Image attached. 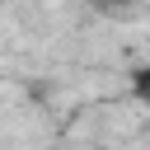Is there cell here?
Wrapping results in <instances>:
<instances>
[{
	"label": "cell",
	"instance_id": "obj_2",
	"mask_svg": "<svg viewBox=\"0 0 150 150\" xmlns=\"http://www.w3.org/2000/svg\"><path fill=\"white\" fill-rule=\"evenodd\" d=\"M136 0H94V9L98 14H122V9H131Z\"/></svg>",
	"mask_w": 150,
	"mask_h": 150
},
{
	"label": "cell",
	"instance_id": "obj_1",
	"mask_svg": "<svg viewBox=\"0 0 150 150\" xmlns=\"http://www.w3.org/2000/svg\"><path fill=\"white\" fill-rule=\"evenodd\" d=\"M131 94H136V103L150 108V61H141V66L131 70Z\"/></svg>",
	"mask_w": 150,
	"mask_h": 150
}]
</instances>
